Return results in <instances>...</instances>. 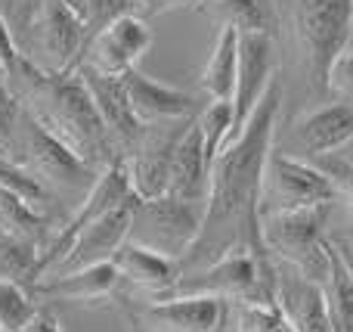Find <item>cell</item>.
<instances>
[{
    "mask_svg": "<svg viewBox=\"0 0 353 332\" xmlns=\"http://www.w3.org/2000/svg\"><path fill=\"white\" fill-rule=\"evenodd\" d=\"M282 84L279 78L261 99L257 112L245 124L242 137L232 146H226L211 165V190H208L205 221L201 233L183 264H192L195 271L208 267L220 255L232 248H257L261 246V184L263 168L270 159V140H273L276 115H279Z\"/></svg>",
    "mask_w": 353,
    "mask_h": 332,
    "instance_id": "1",
    "label": "cell"
},
{
    "mask_svg": "<svg viewBox=\"0 0 353 332\" xmlns=\"http://www.w3.org/2000/svg\"><path fill=\"white\" fill-rule=\"evenodd\" d=\"M41 84V109L31 112L50 134H56L72 153H78L87 165L93 168L99 153H105V134L109 128L103 124L90 93H87L81 75H43L34 72Z\"/></svg>",
    "mask_w": 353,
    "mask_h": 332,
    "instance_id": "2",
    "label": "cell"
},
{
    "mask_svg": "<svg viewBox=\"0 0 353 332\" xmlns=\"http://www.w3.org/2000/svg\"><path fill=\"white\" fill-rule=\"evenodd\" d=\"M325 215L329 205L261 215V246L273 252L282 264L323 286L332 271V248L323 236Z\"/></svg>",
    "mask_w": 353,
    "mask_h": 332,
    "instance_id": "3",
    "label": "cell"
},
{
    "mask_svg": "<svg viewBox=\"0 0 353 332\" xmlns=\"http://www.w3.org/2000/svg\"><path fill=\"white\" fill-rule=\"evenodd\" d=\"M171 295H214L239 304L276 302V271H270L257 248H232L201 271L180 273Z\"/></svg>",
    "mask_w": 353,
    "mask_h": 332,
    "instance_id": "4",
    "label": "cell"
},
{
    "mask_svg": "<svg viewBox=\"0 0 353 332\" xmlns=\"http://www.w3.org/2000/svg\"><path fill=\"white\" fill-rule=\"evenodd\" d=\"M201 221H205L201 205L183 202L168 193L159 199H137L128 242L149 248L155 255H165L180 264L199 240Z\"/></svg>",
    "mask_w": 353,
    "mask_h": 332,
    "instance_id": "5",
    "label": "cell"
},
{
    "mask_svg": "<svg viewBox=\"0 0 353 332\" xmlns=\"http://www.w3.org/2000/svg\"><path fill=\"white\" fill-rule=\"evenodd\" d=\"M335 199V186L319 171V165L294 155L270 153L261 184V215L319 208V205H332Z\"/></svg>",
    "mask_w": 353,
    "mask_h": 332,
    "instance_id": "6",
    "label": "cell"
},
{
    "mask_svg": "<svg viewBox=\"0 0 353 332\" xmlns=\"http://www.w3.org/2000/svg\"><path fill=\"white\" fill-rule=\"evenodd\" d=\"M294 25L310 75L325 84L332 62L353 35V0H298Z\"/></svg>",
    "mask_w": 353,
    "mask_h": 332,
    "instance_id": "7",
    "label": "cell"
},
{
    "mask_svg": "<svg viewBox=\"0 0 353 332\" xmlns=\"http://www.w3.org/2000/svg\"><path fill=\"white\" fill-rule=\"evenodd\" d=\"M134 199L137 196H134V190H130V177H128L124 162H109L105 171L93 180L90 193L84 196L81 208L72 215V221H68L65 227H62L59 233L47 242V248L37 255V277H43V273H47L50 267L62 258V255H65V248L72 246V240L81 233V230H87L90 224H97V221H103V217L112 215V211L124 208V205L134 202Z\"/></svg>",
    "mask_w": 353,
    "mask_h": 332,
    "instance_id": "8",
    "label": "cell"
},
{
    "mask_svg": "<svg viewBox=\"0 0 353 332\" xmlns=\"http://www.w3.org/2000/svg\"><path fill=\"white\" fill-rule=\"evenodd\" d=\"M276 81V53L270 35H242L239 41V84L232 97V137L226 146L242 137L245 124L257 112L261 99Z\"/></svg>",
    "mask_w": 353,
    "mask_h": 332,
    "instance_id": "9",
    "label": "cell"
},
{
    "mask_svg": "<svg viewBox=\"0 0 353 332\" xmlns=\"http://www.w3.org/2000/svg\"><path fill=\"white\" fill-rule=\"evenodd\" d=\"M149 47H152V31L146 19H140L137 12H124L93 35L87 50V68L109 78H124L149 53Z\"/></svg>",
    "mask_w": 353,
    "mask_h": 332,
    "instance_id": "10",
    "label": "cell"
},
{
    "mask_svg": "<svg viewBox=\"0 0 353 332\" xmlns=\"http://www.w3.org/2000/svg\"><path fill=\"white\" fill-rule=\"evenodd\" d=\"M134 202H128L124 208L112 211V215H105L103 221H97V224H90L87 230H81V233L72 240V246L65 248V255H62V258L56 261V264L50 267L41 280L65 277V273L87 271V267H97V264H112L115 255H118V248H121L124 242H128V236H130V224H134ZM41 280H37V283H41Z\"/></svg>",
    "mask_w": 353,
    "mask_h": 332,
    "instance_id": "11",
    "label": "cell"
},
{
    "mask_svg": "<svg viewBox=\"0 0 353 332\" xmlns=\"http://www.w3.org/2000/svg\"><path fill=\"white\" fill-rule=\"evenodd\" d=\"M25 165L37 180L59 186H87L90 184L93 168L81 159L78 153L65 146L56 134H50L34 115L25 118V137H22Z\"/></svg>",
    "mask_w": 353,
    "mask_h": 332,
    "instance_id": "12",
    "label": "cell"
},
{
    "mask_svg": "<svg viewBox=\"0 0 353 332\" xmlns=\"http://www.w3.org/2000/svg\"><path fill=\"white\" fill-rule=\"evenodd\" d=\"M84 28L87 22L68 10L65 0H43L34 22V47L37 62H43V75H65L84 43Z\"/></svg>",
    "mask_w": 353,
    "mask_h": 332,
    "instance_id": "13",
    "label": "cell"
},
{
    "mask_svg": "<svg viewBox=\"0 0 353 332\" xmlns=\"http://www.w3.org/2000/svg\"><path fill=\"white\" fill-rule=\"evenodd\" d=\"M276 304L294 332H335L323 286L288 264L276 267Z\"/></svg>",
    "mask_w": 353,
    "mask_h": 332,
    "instance_id": "14",
    "label": "cell"
},
{
    "mask_svg": "<svg viewBox=\"0 0 353 332\" xmlns=\"http://www.w3.org/2000/svg\"><path fill=\"white\" fill-rule=\"evenodd\" d=\"M223 317V298L214 295H168L140 311L152 332H217Z\"/></svg>",
    "mask_w": 353,
    "mask_h": 332,
    "instance_id": "15",
    "label": "cell"
},
{
    "mask_svg": "<svg viewBox=\"0 0 353 332\" xmlns=\"http://www.w3.org/2000/svg\"><path fill=\"white\" fill-rule=\"evenodd\" d=\"M165 124H152V134L143 137L140 149L130 162H124L130 177V190L137 199H159L168 193V177H171V159L180 143L183 130H161Z\"/></svg>",
    "mask_w": 353,
    "mask_h": 332,
    "instance_id": "16",
    "label": "cell"
},
{
    "mask_svg": "<svg viewBox=\"0 0 353 332\" xmlns=\"http://www.w3.org/2000/svg\"><path fill=\"white\" fill-rule=\"evenodd\" d=\"M208 190H211V159L205 149L199 124H189L183 130L180 143L171 159V177H168V196L183 199L192 205H208Z\"/></svg>",
    "mask_w": 353,
    "mask_h": 332,
    "instance_id": "17",
    "label": "cell"
},
{
    "mask_svg": "<svg viewBox=\"0 0 353 332\" xmlns=\"http://www.w3.org/2000/svg\"><path fill=\"white\" fill-rule=\"evenodd\" d=\"M124 90H128L130 109H134L137 121L143 128L168 124V121H186L195 109V99L189 93L159 84V81H152L149 75L137 72V68L124 75Z\"/></svg>",
    "mask_w": 353,
    "mask_h": 332,
    "instance_id": "18",
    "label": "cell"
},
{
    "mask_svg": "<svg viewBox=\"0 0 353 332\" xmlns=\"http://www.w3.org/2000/svg\"><path fill=\"white\" fill-rule=\"evenodd\" d=\"M81 81H84L87 93H90V99H93V106H97L105 128L124 143L137 140L143 124L137 121L134 109H130L128 90H124V78H109V75H99L84 66L81 68Z\"/></svg>",
    "mask_w": 353,
    "mask_h": 332,
    "instance_id": "19",
    "label": "cell"
},
{
    "mask_svg": "<svg viewBox=\"0 0 353 332\" xmlns=\"http://www.w3.org/2000/svg\"><path fill=\"white\" fill-rule=\"evenodd\" d=\"M294 140L310 155H329L353 140V106L332 103L294 124Z\"/></svg>",
    "mask_w": 353,
    "mask_h": 332,
    "instance_id": "20",
    "label": "cell"
},
{
    "mask_svg": "<svg viewBox=\"0 0 353 332\" xmlns=\"http://www.w3.org/2000/svg\"><path fill=\"white\" fill-rule=\"evenodd\" d=\"M112 264H115L118 277L130 280V283L140 286L149 295L168 298L174 292L176 280H180V264H176V261L149 252V248H143V246H134V242H124Z\"/></svg>",
    "mask_w": 353,
    "mask_h": 332,
    "instance_id": "21",
    "label": "cell"
},
{
    "mask_svg": "<svg viewBox=\"0 0 353 332\" xmlns=\"http://www.w3.org/2000/svg\"><path fill=\"white\" fill-rule=\"evenodd\" d=\"M118 271L115 264H97L87 271H74L65 277H50L37 283V295L43 298H65V302H99L109 298L118 286Z\"/></svg>",
    "mask_w": 353,
    "mask_h": 332,
    "instance_id": "22",
    "label": "cell"
},
{
    "mask_svg": "<svg viewBox=\"0 0 353 332\" xmlns=\"http://www.w3.org/2000/svg\"><path fill=\"white\" fill-rule=\"evenodd\" d=\"M239 35L236 28H220L217 41L211 47V56L201 72V87L211 97V103H232L239 84Z\"/></svg>",
    "mask_w": 353,
    "mask_h": 332,
    "instance_id": "23",
    "label": "cell"
},
{
    "mask_svg": "<svg viewBox=\"0 0 353 332\" xmlns=\"http://www.w3.org/2000/svg\"><path fill=\"white\" fill-rule=\"evenodd\" d=\"M0 233L37 246V240L43 236V215L37 211V205L0 186Z\"/></svg>",
    "mask_w": 353,
    "mask_h": 332,
    "instance_id": "24",
    "label": "cell"
},
{
    "mask_svg": "<svg viewBox=\"0 0 353 332\" xmlns=\"http://www.w3.org/2000/svg\"><path fill=\"white\" fill-rule=\"evenodd\" d=\"M329 248H332V271L323 283V292H325V304H329L332 329L353 332V277L347 267H344V261L338 258L332 240H329Z\"/></svg>",
    "mask_w": 353,
    "mask_h": 332,
    "instance_id": "25",
    "label": "cell"
},
{
    "mask_svg": "<svg viewBox=\"0 0 353 332\" xmlns=\"http://www.w3.org/2000/svg\"><path fill=\"white\" fill-rule=\"evenodd\" d=\"M214 12L220 28H236L239 35H270L267 0H217Z\"/></svg>",
    "mask_w": 353,
    "mask_h": 332,
    "instance_id": "26",
    "label": "cell"
},
{
    "mask_svg": "<svg viewBox=\"0 0 353 332\" xmlns=\"http://www.w3.org/2000/svg\"><path fill=\"white\" fill-rule=\"evenodd\" d=\"M37 317L28 289L16 280H0V326L3 332H25Z\"/></svg>",
    "mask_w": 353,
    "mask_h": 332,
    "instance_id": "27",
    "label": "cell"
},
{
    "mask_svg": "<svg viewBox=\"0 0 353 332\" xmlns=\"http://www.w3.org/2000/svg\"><path fill=\"white\" fill-rule=\"evenodd\" d=\"M37 246L19 242L12 236L0 233V280H31L37 283Z\"/></svg>",
    "mask_w": 353,
    "mask_h": 332,
    "instance_id": "28",
    "label": "cell"
},
{
    "mask_svg": "<svg viewBox=\"0 0 353 332\" xmlns=\"http://www.w3.org/2000/svg\"><path fill=\"white\" fill-rule=\"evenodd\" d=\"M195 124H199L201 137H205L208 159L214 165L232 137V103H208V109L195 118Z\"/></svg>",
    "mask_w": 353,
    "mask_h": 332,
    "instance_id": "29",
    "label": "cell"
},
{
    "mask_svg": "<svg viewBox=\"0 0 353 332\" xmlns=\"http://www.w3.org/2000/svg\"><path fill=\"white\" fill-rule=\"evenodd\" d=\"M236 332H294V329L288 326L279 304L263 302V304H239Z\"/></svg>",
    "mask_w": 353,
    "mask_h": 332,
    "instance_id": "30",
    "label": "cell"
},
{
    "mask_svg": "<svg viewBox=\"0 0 353 332\" xmlns=\"http://www.w3.org/2000/svg\"><path fill=\"white\" fill-rule=\"evenodd\" d=\"M0 186L16 193V196H22L25 202H31V205L47 199V190H43L41 180H37L28 168L16 165V162H10V159H0Z\"/></svg>",
    "mask_w": 353,
    "mask_h": 332,
    "instance_id": "31",
    "label": "cell"
},
{
    "mask_svg": "<svg viewBox=\"0 0 353 332\" xmlns=\"http://www.w3.org/2000/svg\"><path fill=\"white\" fill-rule=\"evenodd\" d=\"M325 87H329L335 97L353 99V35L341 47V53L335 56V62H332L329 75H325Z\"/></svg>",
    "mask_w": 353,
    "mask_h": 332,
    "instance_id": "32",
    "label": "cell"
},
{
    "mask_svg": "<svg viewBox=\"0 0 353 332\" xmlns=\"http://www.w3.org/2000/svg\"><path fill=\"white\" fill-rule=\"evenodd\" d=\"M316 165H319V171H323L325 177L332 180V186H335V196H341L344 202L353 208V165H350V162L335 159V155H323Z\"/></svg>",
    "mask_w": 353,
    "mask_h": 332,
    "instance_id": "33",
    "label": "cell"
},
{
    "mask_svg": "<svg viewBox=\"0 0 353 332\" xmlns=\"http://www.w3.org/2000/svg\"><path fill=\"white\" fill-rule=\"evenodd\" d=\"M0 66H3L6 78L16 75V72H22V68H31V62L19 53L16 41H12V28H10V22H6L3 12H0Z\"/></svg>",
    "mask_w": 353,
    "mask_h": 332,
    "instance_id": "34",
    "label": "cell"
},
{
    "mask_svg": "<svg viewBox=\"0 0 353 332\" xmlns=\"http://www.w3.org/2000/svg\"><path fill=\"white\" fill-rule=\"evenodd\" d=\"M19 118H22V109H19L16 97L0 84V140H10L19 128Z\"/></svg>",
    "mask_w": 353,
    "mask_h": 332,
    "instance_id": "35",
    "label": "cell"
},
{
    "mask_svg": "<svg viewBox=\"0 0 353 332\" xmlns=\"http://www.w3.org/2000/svg\"><path fill=\"white\" fill-rule=\"evenodd\" d=\"M124 12H130V0H97L90 12V22H99V28H103V25H109L112 19L124 16Z\"/></svg>",
    "mask_w": 353,
    "mask_h": 332,
    "instance_id": "36",
    "label": "cell"
},
{
    "mask_svg": "<svg viewBox=\"0 0 353 332\" xmlns=\"http://www.w3.org/2000/svg\"><path fill=\"white\" fill-rule=\"evenodd\" d=\"M192 0H130V6L140 10L143 16H155V12H168V10H180V6H189Z\"/></svg>",
    "mask_w": 353,
    "mask_h": 332,
    "instance_id": "37",
    "label": "cell"
},
{
    "mask_svg": "<svg viewBox=\"0 0 353 332\" xmlns=\"http://www.w3.org/2000/svg\"><path fill=\"white\" fill-rule=\"evenodd\" d=\"M25 332H62V329H59V320H56L53 314L37 311V317L28 323V329H25Z\"/></svg>",
    "mask_w": 353,
    "mask_h": 332,
    "instance_id": "38",
    "label": "cell"
},
{
    "mask_svg": "<svg viewBox=\"0 0 353 332\" xmlns=\"http://www.w3.org/2000/svg\"><path fill=\"white\" fill-rule=\"evenodd\" d=\"M332 246H335L338 258L344 261V267H347L350 277H353V242H347V240H332Z\"/></svg>",
    "mask_w": 353,
    "mask_h": 332,
    "instance_id": "39",
    "label": "cell"
},
{
    "mask_svg": "<svg viewBox=\"0 0 353 332\" xmlns=\"http://www.w3.org/2000/svg\"><path fill=\"white\" fill-rule=\"evenodd\" d=\"M93 3H97V0H65V6H68V10H74L81 19H84V22H90Z\"/></svg>",
    "mask_w": 353,
    "mask_h": 332,
    "instance_id": "40",
    "label": "cell"
},
{
    "mask_svg": "<svg viewBox=\"0 0 353 332\" xmlns=\"http://www.w3.org/2000/svg\"><path fill=\"white\" fill-rule=\"evenodd\" d=\"M22 6H25V0H0V12L6 16V22L12 25V19L22 12Z\"/></svg>",
    "mask_w": 353,
    "mask_h": 332,
    "instance_id": "41",
    "label": "cell"
},
{
    "mask_svg": "<svg viewBox=\"0 0 353 332\" xmlns=\"http://www.w3.org/2000/svg\"><path fill=\"white\" fill-rule=\"evenodd\" d=\"M3 81H6V72H3V66H0V84H3Z\"/></svg>",
    "mask_w": 353,
    "mask_h": 332,
    "instance_id": "42",
    "label": "cell"
},
{
    "mask_svg": "<svg viewBox=\"0 0 353 332\" xmlns=\"http://www.w3.org/2000/svg\"><path fill=\"white\" fill-rule=\"evenodd\" d=\"M0 332H3V326H0Z\"/></svg>",
    "mask_w": 353,
    "mask_h": 332,
    "instance_id": "43",
    "label": "cell"
}]
</instances>
